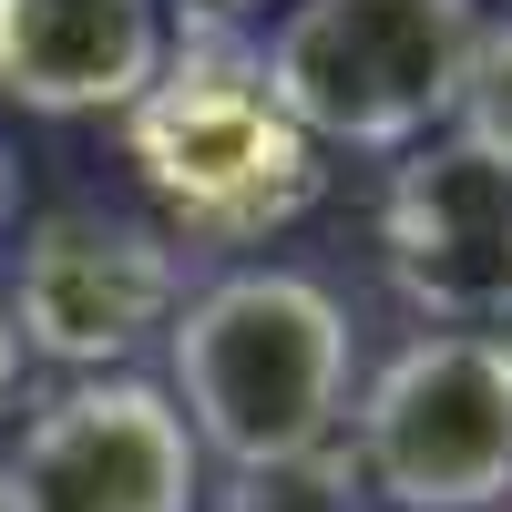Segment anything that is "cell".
Segmentation results:
<instances>
[{
    "label": "cell",
    "instance_id": "1",
    "mask_svg": "<svg viewBox=\"0 0 512 512\" xmlns=\"http://www.w3.org/2000/svg\"><path fill=\"white\" fill-rule=\"evenodd\" d=\"M164 349H175L164 400H175L185 441L216 451L226 472L328 451L349 420V379H359L349 308L297 267H226L185 287V308L164 318Z\"/></svg>",
    "mask_w": 512,
    "mask_h": 512
},
{
    "label": "cell",
    "instance_id": "2",
    "mask_svg": "<svg viewBox=\"0 0 512 512\" xmlns=\"http://www.w3.org/2000/svg\"><path fill=\"white\" fill-rule=\"evenodd\" d=\"M123 164L185 246H267L328 185L318 144L256 82V52L226 41H185V62L164 52V72L123 103Z\"/></svg>",
    "mask_w": 512,
    "mask_h": 512
},
{
    "label": "cell",
    "instance_id": "3",
    "mask_svg": "<svg viewBox=\"0 0 512 512\" xmlns=\"http://www.w3.org/2000/svg\"><path fill=\"white\" fill-rule=\"evenodd\" d=\"M482 41V0H287L256 82L318 154H410L431 144Z\"/></svg>",
    "mask_w": 512,
    "mask_h": 512
},
{
    "label": "cell",
    "instance_id": "4",
    "mask_svg": "<svg viewBox=\"0 0 512 512\" xmlns=\"http://www.w3.org/2000/svg\"><path fill=\"white\" fill-rule=\"evenodd\" d=\"M349 472L390 512L512 502V349L492 328H420L349 400Z\"/></svg>",
    "mask_w": 512,
    "mask_h": 512
},
{
    "label": "cell",
    "instance_id": "5",
    "mask_svg": "<svg viewBox=\"0 0 512 512\" xmlns=\"http://www.w3.org/2000/svg\"><path fill=\"white\" fill-rule=\"evenodd\" d=\"M11 277H0V318H11L21 359H52L72 379H103L113 359H134L164 318L185 308V256L164 226L123 216V205H41L11 236Z\"/></svg>",
    "mask_w": 512,
    "mask_h": 512
},
{
    "label": "cell",
    "instance_id": "6",
    "mask_svg": "<svg viewBox=\"0 0 512 512\" xmlns=\"http://www.w3.org/2000/svg\"><path fill=\"white\" fill-rule=\"evenodd\" d=\"M0 502L11 512H195L205 502V451L185 441L164 379L103 369L62 379L0 451Z\"/></svg>",
    "mask_w": 512,
    "mask_h": 512
},
{
    "label": "cell",
    "instance_id": "7",
    "mask_svg": "<svg viewBox=\"0 0 512 512\" xmlns=\"http://www.w3.org/2000/svg\"><path fill=\"white\" fill-rule=\"evenodd\" d=\"M379 267L431 328H512V154L482 134L410 144L379 195Z\"/></svg>",
    "mask_w": 512,
    "mask_h": 512
},
{
    "label": "cell",
    "instance_id": "8",
    "mask_svg": "<svg viewBox=\"0 0 512 512\" xmlns=\"http://www.w3.org/2000/svg\"><path fill=\"white\" fill-rule=\"evenodd\" d=\"M164 72L154 0H0V103L41 123L123 113Z\"/></svg>",
    "mask_w": 512,
    "mask_h": 512
},
{
    "label": "cell",
    "instance_id": "9",
    "mask_svg": "<svg viewBox=\"0 0 512 512\" xmlns=\"http://www.w3.org/2000/svg\"><path fill=\"white\" fill-rule=\"evenodd\" d=\"M359 472H349V441L328 451H297V461H256V472H226L216 512H359Z\"/></svg>",
    "mask_w": 512,
    "mask_h": 512
},
{
    "label": "cell",
    "instance_id": "10",
    "mask_svg": "<svg viewBox=\"0 0 512 512\" xmlns=\"http://www.w3.org/2000/svg\"><path fill=\"white\" fill-rule=\"evenodd\" d=\"M451 134H482V144H502V154H512V21L472 41V72H461Z\"/></svg>",
    "mask_w": 512,
    "mask_h": 512
},
{
    "label": "cell",
    "instance_id": "11",
    "mask_svg": "<svg viewBox=\"0 0 512 512\" xmlns=\"http://www.w3.org/2000/svg\"><path fill=\"white\" fill-rule=\"evenodd\" d=\"M154 11H164V21H185V41H226L236 21L267 11V0H154Z\"/></svg>",
    "mask_w": 512,
    "mask_h": 512
},
{
    "label": "cell",
    "instance_id": "12",
    "mask_svg": "<svg viewBox=\"0 0 512 512\" xmlns=\"http://www.w3.org/2000/svg\"><path fill=\"white\" fill-rule=\"evenodd\" d=\"M21 390V338H11V318H0V400Z\"/></svg>",
    "mask_w": 512,
    "mask_h": 512
},
{
    "label": "cell",
    "instance_id": "13",
    "mask_svg": "<svg viewBox=\"0 0 512 512\" xmlns=\"http://www.w3.org/2000/svg\"><path fill=\"white\" fill-rule=\"evenodd\" d=\"M0 236H11V164H0Z\"/></svg>",
    "mask_w": 512,
    "mask_h": 512
},
{
    "label": "cell",
    "instance_id": "14",
    "mask_svg": "<svg viewBox=\"0 0 512 512\" xmlns=\"http://www.w3.org/2000/svg\"><path fill=\"white\" fill-rule=\"evenodd\" d=\"M502 349H512V328H502Z\"/></svg>",
    "mask_w": 512,
    "mask_h": 512
},
{
    "label": "cell",
    "instance_id": "15",
    "mask_svg": "<svg viewBox=\"0 0 512 512\" xmlns=\"http://www.w3.org/2000/svg\"><path fill=\"white\" fill-rule=\"evenodd\" d=\"M0 512H11V502H0Z\"/></svg>",
    "mask_w": 512,
    "mask_h": 512
}]
</instances>
